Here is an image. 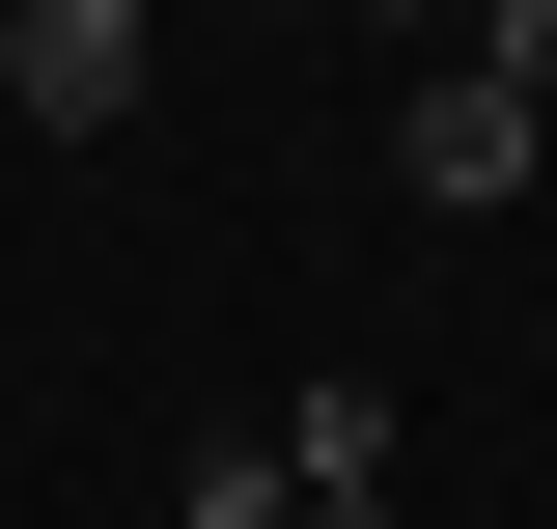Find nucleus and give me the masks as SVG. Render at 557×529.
<instances>
[{"label":"nucleus","instance_id":"nucleus-3","mask_svg":"<svg viewBox=\"0 0 557 529\" xmlns=\"http://www.w3.org/2000/svg\"><path fill=\"white\" fill-rule=\"evenodd\" d=\"M278 473L307 502H391V391H278Z\"/></svg>","mask_w":557,"mask_h":529},{"label":"nucleus","instance_id":"nucleus-4","mask_svg":"<svg viewBox=\"0 0 557 529\" xmlns=\"http://www.w3.org/2000/svg\"><path fill=\"white\" fill-rule=\"evenodd\" d=\"M307 529H391V502H307Z\"/></svg>","mask_w":557,"mask_h":529},{"label":"nucleus","instance_id":"nucleus-2","mask_svg":"<svg viewBox=\"0 0 557 529\" xmlns=\"http://www.w3.org/2000/svg\"><path fill=\"white\" fill-rule=\"evenodd\" d=\"M0 112L28 139H112L139 112V0H0Z\"/></svg>","mask_w":557,"mask_h":529},{"label":"nucleus","instance_id":"nucleus-1","mask_svg":"<svg viewBox=\"0 0 557 529\" xmlns=\"http://www.w3.org/2000/svg\"><path fill=\"white\" fill-rule=\"evenodd\" d=\"M530 139H557L530 84L446 57V84H391V196H418V223H502V196H530Z\"/></svg>","mask_w":557,"mask_h":529}]
</instances>
